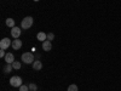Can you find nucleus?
Returning a JSON list of instances; mask_svg holds the SVG:
<instances>
[{
  "label": "nucleus",
  "mask_w": 121,
  "mask_h": 91,
  "mask_svg": "<svg viewBox=\"0 0 121 91\" xmlns=\"http://www.w3.org/2000/svg\"><path fill=\"white\" fill-rule=\"evenodd\" d=\"M53 39H55V35H53V33H48V34H47V40H50V41H52Z\"/></svg>",
  "instance_id": "17"
},
{
  "label": "nucleus",
  "mask_w": 121,
  "mask_h": 91,
  "mask_svg": "<svg viewBox=\"0 0 121 91\" xmlns=\"http://www.w3.org/2000/svg\"><path fill=\"white\" fill-rule=\"evenodd\" d=\"M36 39L39 41H45V40H47V34H45L44 32H39L36 34Z\"/></svg>",
  "instance_id": "10"
},
{
  "label": "nucleus",
  "mask_w": 121,
  "mask_h": 91,
  "mask_svg": "<svg viewBox=\"0 0 121 91\" xmlns=\"http://www.w3.org/2000/svg\"><path fill=\"white\" fill-rule=\"evenodd\" d=\"M5 56H6V54H5V50H3V49H0V57H3V58H5Z\"/></svg>",
  "instance_id": "18"
},
{
  "label": "nucleus",
  "mask_w": 121,
  "mask_h": 91,
  "mask_svg": "<svg viewBox=\"0 0 121 91\" xmlns=\"http://www.w3.org/2000/svg\"><path fill=\"white\" fill-rule=\"evenodd\" d=\"M10 85L13 86V87H21L23 84H22V78L21 77H17V75H13L10 79Z\"/></svg>",
  "instance_id": "2"
},
{
  "label": "nucleus",
  "mask_w": 121,
  "mask_h": 91,
  "mask_svg": "<svg viewBox=\"0 0 121 91\" xmlns=\"http://www.w3.org/2000/svg\"><path fill=\"white\" fill-rule=\"evenodd\" d=\"M12 67H13V69H19L21 68V63L17 62V61H15V62L12 63Z\"/></svg>",
  "instance_id": "13"
},
{
  "label": "nucleus",
  "mask_w": 121,
  "mask_h": 91,
  "mask_svg": "<svg viewBox=\"0 0 121 91\" xmlns=\"http://www.w3.org/2000/svg\"><path fill=\"white\" fill-rule=\"evenodd\" d=\"M12 47L15 50H19V49L22 47V41L19 39H15L13 41H12Z\"/></svg>",
  "instance_id": "8"
},
{
  "label": "nucleus",
  "mask_w": 121,
  "mask_h": 91,
  "mask_svg": "<svg viewBox=\"0 0 121 91\" xmlns=\"http://www.w3.org/2000/svg\"><path fill=\"white\" fill-rule=\"evenodd\" d=\"M29 90L30 91H36L38 90V86L35 84H29Z\"/></svg>",
  "instance_id": "14"
},
{
  "label": "nucleus",
  "mask_w": 121,
  "mask_h": 91,
  "mask_svg": "<svg viewBox=\"0 0 121 91\" xmlns=\"http://www.w3.org/2000/svg\"><path fill=\"white\" fill-rule=\"evenodd\" d=\"M22 61H23L24 63H27V64L33 63L34 62V55L32 52H24L22 55Z\"/></svg>",
  "instance_id": "3"
},
{
  "label": "nucleus",
  "mask_w": 121,
  "mask_h": 91,
  "mask_svg": "<svg viewBox=\"0 0 121 91\" xmlns=\"http://www.w3.org/2000/svg\"><path fill=\"white\" fill-rule=\"evenodd\" d=\"M34 1H39V0H34Z\"/></svg>",
  "instance_id": "19"
},
{
  "label": "nucleus",
  "mask_w": 121,
  "mask_h": 91,
  "mask_svg": "<svg viewBox=\"0 0 121 91\" xmlns=\"http://www.w3.org/2000/svg\"><path fill=\"white\" fill-rule=\"evenodd\" d=\"M5 23H6V26H7V27L13 28V27H15V19H13V18H7Z\"/></svg>",
  "instance_id": "11"
},
{
  "label": "nucleus",
  "mask_w": 121,
  "mask_h": 91,
  "mask_svg": "<svg viewBox=\"0 0 121 91\" xmlns=\"http://www.w3.org/2000/svg\"><path fill=\"white\" fill-rule=\"evenodd\" d=\"M11 35L15 38V39H18V36L21 35V28L19 27H13V28H11Z\"/></svg>",
  "instance_id": "5"
},
{
  "label": "nucleus",
  "mask_w": 121,
  "mask_h": 91,
  "mask_svg": "<svg viewBox=\"0 0 121 91\" xmlns=\"http://www.w3.org/2000/svg\"><path fill=\"white\" fill-rule=\"evenodd\" d=\"M52 49V44L50 40H45V41H43V50L44 51H50V50Z\"/></svg>",
  "instance_id": "7"
},
{
  "label": "nucleus",
  "mask_w": 121,
  "mask_h": 91,
  "mask_svg": "<svg viewBox=\"0 0 121 91\" xmlns=\"http://www.w3.org/2000/svg\"><path fill=\"white\" fill-rule=\"evenodd\" d=\"M5 62L9 63V64H12V63L15 62V56H13V54L7 52L6 56H5Z\"/></svg>",
  "instance_id": "6"
},
{
  "label": "nucleus",
  "mask_w": 121,
  "mask_h": 91,
  "mask_svg": "<svg viewBox=\"0 0 121 91\" xmlns=\"http://www.w3.org/2000/svg\"><path fill=\"white\" fill-rule=\"evenodd\" d=\"M33 17H30V16H27V17H24L23 19H22V22H21V27L23 28V29H29L30 27L33 26Z\"/></svg>",
  "instance_id": "1"
},
{
  "label": "nucleus",
  "mask_w": 121,
  "mask_h": 91,
  "mask_svg": "<svg viewBox=\"0 0 121 91\" xmlns=\"http://www.w3.org/2000/svg\"><path fill=\"white\" fill-rule=\"evenodd\" d=\"M67 91H79V89H78V85H75V84L69 85V87H68V90H67Z\"/></svg>",
  "instance_id": "12"
},
{
  "label": "nucleus",
  "mask_w": 121,
  "mask_h": 91,
  "mask_svg": "<svg viewBox=\"0 0 121 91\" xmlns=\"http://www.w3.org/2000/svg\"><path fill=\"white\" fill-rule=\"evenodd\" d=\"M19 91H30V90H29L28 85H22L21 87H19Z\"/></svg>",
  "instance_id": "15"
},
{
  "label": "nucleus",
  "mask_w": 121,
  "mask_h": 91,
  "mask_svg": "<svg viewBox=\"0 0 121 91\" xmlns=\"http://www.w3.org/2000/svg\"><path fill=\"white\" fill-rule=\"evenodd\" d=\"M32 64H33V69L34 70H40V69L43 68V63H41V61H39V59L34 61Z\"/></svg>",
  "instance_id": "9"
},
{
  "label": "nucleus",
  "mask_w": 121,
  "mask_h": 91,
  "mask_svg": "<svg viewBox=\"0 0 121 91\" xmlns=\"http://www.w3.org/2000/svg\"><path fill=\"white\" fill-rule=\"evenodd\" d=\"M11 45H12V41L9 38H4V39L0 40V49H3V50H6L7 47H10Z\"/></svg>",
  "instance_id": "4"
},
{
  "label": "nucleus",
  "mask_w": 121,
  "mask_h": 91,
  "mask_svg": "<svg viewBox=\"0 0 121 91\" xmlns=\"http://www.w3.org/2000/svg\"><path fill=\"white\" fill-rule=\"evenodd\" d=\"M6 64H7V66L5 67V69H4V70H5V72H7V73H9V72H11V69H12L13 67H12V66H10L9 63H6Z\"/></svg>",
  "instance_id": "16"
}]
</instances>
